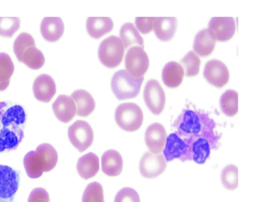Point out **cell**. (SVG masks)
Wrapping results in <instances>:
<instances>
[{
	"instance_id": "6da1fadb",
	"label": "cell",
	"mask_w": 254,
	"mask_h": 202,
	"mask_svg": "<svg viewBox=\"0 0 254 202\" xmlns=\"http://www.w3.org/2000/svg\"><path fill=\"white\" fill-rule=\"evenodd\" d=\"M176 133L186 145L199 139H206L211 143L214 150L219 148V135L214 132L215 122L208 113L200 111L186 109L174 124Z\"/></svg>"
},
{
	"instance_id": "7a4b0ae2",
	"label": "cell",
	"mask_w": 254,
	"mask_h": 202,
	"mask_svg": "<svg viewBox=\"0 0 254 202\" xmlns=\"http://www.w3.org/2000/svg\"><path fill=\"white\" fill-rule=\"evenodd\" d=\"M26 113L23 107L0 102V152L18 148L24 137Z\"/></svg>"
},
{
	"instance_id": "3957f363",
	"label": "cell",
	"mask_w": 254,
	"mask_h": 202,
	"mask_svg": "<svg viewBox=\"0 0 254 202\" xmlns=\"http://www.w3.org/2000/svg\"><path fill=\"white\" fill-rule=\"evenodd\" d=\"M143 81L144 77L135 78L126 70L121 69L113 76L111 86L117 99L123 101L138 97Z\"/></svg>"
},
{
	"instance_id": "277c9868",
	"label": "cell",
	"mask_w": 254,
	"mask_h": 202,
	"mask_svg": "<svg viewBox=\"0 0 254 202\" xmlns=\"http://www.w3.org/2000/svg\"><path fill=\"white\" fill-rule=\"evenodd\" d=\"M115 119L118 126L127 132L137 131L144 120L142 109L136 104L125 103L117 107Z\"/></svg>"
},
{
	"instance_id": "5b68a950",
	"label": "cell",
	"mask_w": 254,
	"mask_h": 202,
	"mask_svg": "<svg viewBox=\"0 0 254 202\" xmlns=\"http://www.w3.org/2000/svg\"><path fill=\"white\" fill-rule=\"evenodd\" d=\"M124 52L125 49L120 38L111 36L104 39L100 44L98 56L103 66L113 69L121 64L123 61Z\"/></svg>"
},
{
	"instance_id": "8992f818",
	"label": "cell",
	"mask_w": 254,
	"mask_h": 202,
	"mask_svg": "<svg viewBox=\"0 0 254 202\" xmlns=\"http://www.w3.org/2000/svg\"><path fill=\"white\" fill-rule=\"evenodd\" d=\"M20 179L19 171L0 165V202H14Z\"/></svg>"
},
{
	"instance_id": "52a82bcc",
	"label": "cell",
	"mask_w": 254,
	"mask_h": 202,
	"mask_svg": "<svg viewBox=\"0 0 254 202\" xmlns=\"http://www.w3.org/2000/svg\"><path fill=\"white\" fill-rule=\"evenodd\" d=\"M126 71L135 78H140L147 72L150 66L149 58L142 47H131L125 58Z\"/></svg>"
},
{
	"instance_id": "ba28073f",
	"label": "cell",
	"mask_w": 254,
	"mask_h": 202,
	"mask_svg": "<svg viewBox=\"0 0 254 202\" xmlns=\"http://www.w3.org/2000/svg\"><path fill=\"white\" fill-rule=\"evenodd\" d=\"M69 140L80 152H83L93 144V130L89 124L78 120L68 128Z\"/></svg>"
},
{
	"instance_id": "9c48e42d",
	"label": "cell",
	"mask_w": 254,
	"mask_h": 202,
	"mask_svg": "<svg viewBox=\"0 0 254 202\" xmlns=\"http://www.w3.org/2000/svg\"><path fill=\"white\" fill-rule=\"evenodd\" d=\"M144 103L152 114L160 115L163 113L166 103L164 90L156 80L146 82L144 90Z\"/></svg>"
},
{
	"instance_id": "30bf717a",
	"label": "cell",
	"mask_w": 254,
	"mask_h": 202,
	"mask_svg": "<svg viewBox=\"0 0 254 202\" xmlns=\"http://www.w3.org/2000/svg\"><path fill=\"white\" fill-rule=\"evenodd\" d=\"M167 167V161L163 154L146 152L141 158L139 171L144 178L155 179L164 173Z\"/></svg>"
},
{
	"instance_id": "8fae6325",
	"label": "cell",
	"mask_w": 254,
	"mask_h": 202,
	"mask_svg": "<svg viewBox=\"0 0 254 202\" xmlns=\"http://www.w3.org/2000/svg\"><path fill=\"white\" fill-rule=\"evenodd\" d=\"M207 30L216 41L226 42L234 36L236 24L232 17H214L210 20Z\"/></svg>"
},
{
	"instance_id": "7c38bea8",
	"label": "cell",
	"mask_w": 254,
	"mask_h": 202,
	"mask_svg": "<svg viewBox=\"0 0 254 202\" xmlns=\"http://www.w3.org/2000/svg\"><path fill=\"white\" fill-rule=\"evenodd\" d=\"M204 77L207 82L218 88H223L229 82L230 73L223 62L212 60L207 62L204 69Z\"/></svg>"
},
{
	"instance_id": "4fadbf2b",
	"label": "cell",
	"mask_w": 254,
	"mask_h": 202,
	"mask_svg": "<svg viewBox=\"0 0 254 202\" xmlns=\"http://www.w3.org/2000/svg\"><path fill=\"white\" fill-rule=\"evenodd\" d=\"M167 137V134L164 126L159 123H154L145 132L144 140L150 152L157 154L164 149Z\"/></svg>"
},
{
	"instance_id": "5bb4252c",
	"label": "cell",
	"mask_w": 254,
	"mask_h": 202,
	"mask_svg": "<svg viewBox=\"0 0 254 202\" xmlns=\"http://www.w3.org/2000/svg\"><path fill=\"white\" fill-rule=\"evenodd\" d=\"M187 152V145L176 132L171 134L167 137L163 154L167 162L175 159H180L181 161L185 162Z\"/></svg>"
},
{
	"instance_id": "9a60e30c",
	"label": "cell",
	"mask_w": 254,
	"mask_h": 202,
	"mask_svg": "<svg viewBox=\"0 0 254 202\" xmlns=\"http://www.w3.org/2000/svg\"><path fill=\"white\" fill-rule=\"evenodd\" d=\"M33 90L36 99L48 103L56 93L55 81L48 74L39 75L33 83Z\"/></svg>"
},
{
	"instance_id": "2e32d148",
	"label": "cell",
	"mask_w": 254,
	"mask_h": 202,
	"mask_svg": "<svg viewBox=\"0 0 254 202\" xmlns=\"http://www.w3.org/2000/svg\"><path fill=\"white\" fill-rule=\"evenodd\" d=\"M41 33L45 40L56 42L60 40L64 33V24L59 17H46L41 24Z\"/></svg>"
},
{
	"instance_id": "e0dca14e",
	"label": "cell",
	"mask_w": 254,
	"mask_h": 202,
	"mask_svg": "<svg viewBox=\"0 0 254 202\" xmlns=\"http://www.w3.org/2000/svg\"><path fill=\"white\" fill-rule=\"evenodd\" d=\"M53 111L60 122L67 124L73 120L76 114V107L74 101L67 95H60L53 103Z\"/></svg>"
},
{
	"instance_id": "ac0fdd59",
	"label": "cell",
	"mask_w": 254,
	"mask_h": 202,
	"mask_svg": "<svg viewBox=\"0 0 254 202\" xmlns=\"http://www.w3.org/2000/svg\"><path fill=\"white\" fill-rule=\"evenodd\" d=\"M178 19L176 17L155 18L153 30L156 37L163 42L170 41L176 35Z\"/></svg>"
},
{
	"instance_id": "d6986e66",
	"label": "cell",
	"mask_w": 254,
	"mask_h": 202,
	"mask_svg": "<svg viewBox=\"0 0 254 202\" xmlns=\"http://www.w3.org/2000/svg\"><path fill=\"white\" fill-rule=\"evenodd\" d=\"M101 167L102 171L107 176H119L123 170V158L118 151L107 150L101 157Z\"/></svg>"
},
{
	"instance_id": "ffe728a7",
	"label": "cell",
	"mask_w": 254,
	"mask_h": 202,
	"mask_svg": "<svg viewBox=\"0 0 254 202\" xmlns=\"http://www.w3.org/2000/svg\"><path fill=\"white\" fill-rule=\"evenodd\" d=\"M114 28L112 19L108 17H89L86 21V30L90 37L101 39Z\"/></svg>"
},
{
	"instance_id": "44dd1931",
	"label": "cell",
	"mask_w": 254,
	"mask_h": 202,
	"mask_svg": "<svg viewBox=\"0 0 254 202\" xmlns=\"http://www.w3.org/2000/svg\"><path fill=\"white\" fill-rule=\"evenodd\" d=\"M71 98L76 107V115L85 118L89 116L95 109V101L91 94L84 90H76L71 94Z\"/></svg>"
},
{
	"instance_id": "7402d4cb",
	"label": "cell",
	"mask_w": 254,
	"mask_h": 202,
	"mask_svg": "<svg viewBox=\"0 0 254 202\" xmlns=\"http://www.w3.org/2000/svg\"><path fill=\"white\" fill-rule=\"evenodd\" d=\"M99 158L93 152H89L79 158L77 171L82 179L88 180L95 177L100 169Z\"/></svg>"
},
{
	"instance_id": "603a6c76",
	"label": "cell",
	"mask_w": 254,
	"mask_h": 202,
	"mask_svg": "<svg viewBox=\"0 0 254 202\" xmlns=\"http://www.w3.org/2000/svg\"><path fill=\"white\" fill-rule=\"evenodd\" d=\"M184 75L185 73L182 65L178 62H171L165 66L162 78L167 87L176 88L183 82Z\"/></svg>"
},
{
	"instance_id": "cb8c5ba5",
	"label": "cell",
	"mask_w": 254,
	"mask_h": 202,
	"mask_svg": "<svg viewBox=\"0 0 254 202\" xmlns=\"http://www.w3.org/2000/svg\"><path fill=\"white\" fill-rule=\"evenodd\" d=\"M215 47L216 41L208 33V30L203 29L195 36L193 42V51L202 58L210 56L214 52Z\"/></svg>"
},
{
	"instance_id": "d4e9b609",
	"label": "cell",
	"mask_w": 254,
	"mask_h": 202,
	"mask_svg": "<svg viewBox=\"0 0 254 202\" xmlns=\"http://www.w3.org/2000/svg\"><path fill=\"white\" fill-rule=\"evenodd\" d=\"M120 39L125 50L135 45H138L139 47L144 49V39L133 24H124L120 29Z\"/></svg>"
},
{
	"instance_id": "484cf974",
	"label": "cell",
	"mask_w": 254,
	"mask_h": 202,
	"mask_svg": "<svg viewBox=\"0 0 254 202\" xmlns=\"http://www.w3.org/2000/svg\"><path fill=\"white\" fill-rule=\"evenodd\" d=\"M14 65L10 56L0 53V92L6 90L14 73Z\"/></svg>"
},
{
	"instance_id": "4316f807",
	"label": "cell",
	"mask_w": 254,
	"mask_h": 202,
	"mask_svg": "<svg viewBox=\"0 0 254 202\" xmlns=\"http://www.w3.org/2000/svg\"><path fill=\"white\" fill-rule=\"evenodd\" d=\"M35 152L38 153L44 162L45 172L52 171L56 167L58 154L54 146L49 143H43L36 148Z\"/></svg>"
},
{
	"instance_id": "83f0119b",
	"label": "cell",
	"mask_w": 254,
	"mask_h": 202,
	"mask_svg": "<svg viewBox=\"0 0 254 202\" xmlns=\"http://www.w3.org/2000/svg\"><path fill=\"white\" fill-rule=\"evenodd\" d=\"M222 111L228 117H233L238 113V93L233 90H227L220 99Z\"/></svg>"
},
{
	"instance_id": "f1b7e54d",
	"label": "cell",
	"mask_w": 254,
	"mask_h": 202,
	"mask_svg": "<svg viewBox=\"0 0 254 202\" xmlns=\"http://www.w3.org/2000/svg\"><path fill=\"white\" fill-rule=\"evenodd\" d=\"M20 62L29 68L36 70L43 67L45 59L43 53L35 46L29 47L23 53Z\"/></svg>"
},
{
	"instance_id": "f546056e",
	"label": "cell",
	"mask_w": 254,
	"mask_h": 202,
	"mask_svg": "<svg viewBox=\"0 0 254 202\" xmlns=\"http://www.w3.org/2000/svg\"><path fill=\"white\" fill-rule=\"evenodd\" d=\"M181 64L183 67L186 77L196 76L199 72L201 60L193 52H189L184 58L181 60Z\"/></svg>"
},
{
	"instance_id": "4dcf8cb0",
	"label": "cell",
	"mask_w": 254,
	"mask_h": 202,
	"mask_svg": "<svg viewBox=\"0 0 254 202\" xmlns=\"http://www.w3.org/2000/svg\"><path fill=\"white\" fill-rule=\"evenodd\" d=\"M221 179L224 188L233 191L238 188V168L235 165H229L221 172Z\"/></svg>"
},
{
	"instance_id": "1f68e13d",
	"label": "cell",
	"mask_w": 254,
	"mask_h": 202,
	"mask_svg": "<svg viewBox=\"0 0 254 202\" xmlns=\"http://www.w3.org/2000/svg\"><path fill=\"white\" fill-rule=\"evenodd\" d=\"M20 20L18 17H0V36L11 38L18 31Z\"/></svg>"
},
{
	"instance_id": "d6a6232c",
	"label": "cell",
	"mask_w": 254,
	"mask_h": 202,
	"mask_svg": "<svg viewBox=\"0 0 254 202\" xmlns=\"http://www.w3.org/2000/svg\"><path fill=\"white\" fill-rule=\"evenodd\" d=\"M35 41L34 38L30 34L22 33L18 35L14 43V52L16 55L17 59L20 62L22 54L28 48L35 47Z\"/></svg>"
},
{
	"instance_id": "836d02e7",
	"label": "cell",
	"mask_w": 254,
	"mask_h": 202,
	"mask_svg": "<svg viewBox=\"0 0 254 202\" xmlns=\"http://www.w3.org/2000/svg\"><path fill=\"white\" fill-rule=\"evenodd\" d=\"M82 202H105L103 186L97 182L88 184L84 190Z\"/></svg>"
},
{
	"instance_id": "e575fe53",
	"label": "cell",
	"mask_w": 254,
	"mask_h": 202,
	"mask_svg": "<svg viewBox=\"0 0 254 202\" xmlns=\"http://www.w3.org/2000/svg\"><path fill=\"white\" fill-rule=\"evenodd\" d=\"M24 167L26 174L31 179H37L41 177L43 172L36 161L35 152L30 151L24 158Z\"/></svg>"
},
{
	"instance_id": "d590c367",
	"label": "cell",
	"mask_w": 254,
	"mask_h": 202,
	"mask_svg": "<svg viewBox=\"0 0 254 202\" xmlns=\"http://www.w3.org/2000/svg\"><path fill=\"white\" fill-rule=\"evenodd\" d=\"M114 202H140L138 192L132 188L122 189L117 194Z\"/></svg>"
},
{
	"instance_id": "8d00e7d4",
	"label": "cell",
	"mask_w": 254,
	"mask_h": 202,
	"mask_svg": "<svg viewBox=\"0 0 254 202\" xmlns=\"http://www.w3.org/2000/svg\"><path fill=\"white\" fill-rule=\"evenodd\" d=\"M155 18L153 17H137L135 18V24L138 31L141 33L146 35L150 33L153 30L154 22H155Z\"/></svg>"
},
{
	"instance_id": "74e56055",
	"label": "cell",
	"mask_w": 254,
	"mask_h": 202,
	"mask_svg": "<svg viewBox=\"0 0 254 202\" xmlns=\"http://www.w3.org/2000/svg\"><path fill=\"white\" fill-rule=\"evenodd\" d=\"M28 202H50V196L45 189L36 188L30 194Z\"/></svg>"
}]
</instances>
